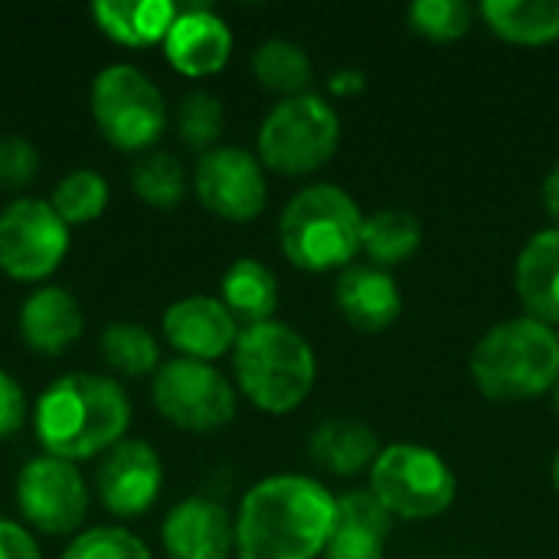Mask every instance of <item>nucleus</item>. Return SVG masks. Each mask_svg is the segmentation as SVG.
Returning <instances> with one entry per match:
<instances>
[{
	"label": "nucleus",
	"mask_w": 559,
	"mask_h": 559,
	"mask_svg": "<svg viewBox=\"0 0 559 559\" xmlns=\"http://www.w3.org/2000/svg\"><path fill=\"white\" fill-rule=\"evenodd\" d=\"M481 16L508 43L544 46L559 39V0H488Z\"/></svg>",
	"instance_id": "23"
},
{
	"label": "nucleus",
	"mask_w": 559,
	"mask_h": 559,
	"mask_svg": "<svg viewBox=\"0 0 559 559\" xmlns=\"http://www.w3.org/2000/svg\"><path fill=\"white\" fill-rule=\"evenodd\" d=\"M164 485V465L144 439H121L95 468V491L115 518H141L154 508Z\"/></svg>",
	"instance_id": "13"
},
{
	"label": "nucleus",
	"mask_w": 559,
	"mask_h": 559,
	"mask_svg": "<svg viewBox=\"0 0 559 559\" xmlns=\"http://www.w3.org/2000/svg\"><path fill=\"white\" fill-rule=\"evenodd\" d=\"M39 174V151L20 134H0V190H23Z\"/></svg>",
	"instance_id": "32"
},
{
	"label": "nucleus",
	"mask_w": 559,
	"mask_h": 559,
	"mask_svg": "<svg viewBox=\"0 0 559 559\" xmlns=\"http://www.w3.org/2000/svg\"><path fill=\"white\" fill-rule=\"evenodd\" d=\"M341 141L337 111L305 92L275 105L259 128V157L282 177H305L324 167Z\"/></svg>",
	"instance_id": "7"
},
{
	"label": "nucleus",
	"mask_w": 559,
	"mask_h": 559,
	"mask_svg": "<svg viewBox=\"0 0 559 559\" xmlns=\"http://www.w3.org/2000/svg\"><path fill=\"white\" fill-rule=\"evenodd\" d=\"M219 301L236 318V324L255 328L272 321L278 308V282L272 269H265L262 262L236 259L219 282Z\"/></svg>",
	"instance_id": "22"
},
{
	"label": "nucleus",
	"mask_w": 559,
	"mask_h": 559,
	"mask_svg": "<svg viewBox=\"0 0 559 559\" xmlns=\"http://www.w3.org/2000/svg\"><path fill=\"white\" fill-rule=\"evenodd\" d=\"M49 206L59 213V219L66 226H82V223H92L105 213L108 206V180L98 174V170H88V167H79L72 174H66L52 197H49Z\"/></svg>",
	"instance_id": "28"
},
{
	"label": "nucleus",
	"mask_w": 559,
	"mask_h": 559,
	"mask_svg": "<svg viewBox=\"0 0 559 559\" xmlns=\"http://www.w3.org/2000/svg\"><path fill=\"white\" fill-rule=\"evenodd\" d=\"M252 72L262 88L288 95V98L305 95V88L311 85V75H314L308 52L288 39H265L252 52Z\"/></svg>",
	"instance_id": "25"
},
{
	"label": "nucleus",
	"mask_w": 559,
	"mask_h": 559,
	"mask_svg": "<svg viewBox=\"0 0 559 559\" xmlns=\"http://www.w3.org/2000/svg\"><path fill=\"white\" fill-rule=\"evenodd\" d=\"M554 485H557V491H559V452H557V462H554Z\"/></svg>",
	"instance_id": "38"
},
{
	"label": "nucleus",
	"mask_w": 559,
	"mask_h": 559,
	"mask_svg": "<svg viewBox=\"0 0 559 559\" xmlns=\"http://www.w3.org/2000/svg\"><path fill=\"white\" fill-rule=\"evenodd\" d=\"M131 187L134 193L154 206V210H174L187 197V170L183 164L167 151H147L131 167Z\"/></svg>",
	"instance_id": "27"
},
{
	"label": "nucleus",
	"mask_w": 559,
	"mask_h": 559,
	"mask_svg": "<svg viewBox=\"0 0 559 559\" xmlns=\"http://www.w3.org/2000/svg\"><path fill=\"white\" fill-rule=\"evenodd\" d=\"M88 105L102 138L118 151L147 154L167 131V102L138 66H105L92 79Z\"/></svg>",
	"instance_id": "6"
},
{
	"label": "nucleus",
	"mask_w": 559,
	"mask_h": 559,
	"mask_svg": "<svg viewBox=\"0 0 559 559\" xmlns=\"http://www.w3.org/2000/svg\"><path fill=\"white\" fill-rule=\"evenodd\" d=\"M164 337L187 360L213 364L239 341V324L219 298L190 295L164 311Z\"/></svg>",
	"instance_id": "15"
},
{
	"label": "nucleus",
	"mask_w": 559,
	"mask_h": 559,
	"mask_svg": "<svg viewBox=\"0 0 559 559\" xmlns=\"http://www.w3.org/2000/svg\"><path fill=\"white\" fill-rule=\"evenodd\" d=\"M223 102L203 88L187 92L177 105V134L190 151H213V144L223 134Z\"/></svg>",
	"instance_id": "29"
},
{
	"label": "nucleus",
	"mask_w": 559,
	"mask_h": 559,
	"mask_svg": "<svg viewBox=\"0 0 559 559\" xmlns=\"http://www.w3.org/2000/svg\"><path fill=\"white\" fill-rule=\"evenodd\" d=\"M554 409H557V413H559V383H557V386H554Z\"/></svg>",
	"instance_id": "39"
},
{
	"label": "nucleus",
	"mask_w": 559,
	"mask_h": 559,
	"mask_svg": "<svg viewBox=\"0 0 559 559\" xmlns=\"http://www.w3.org/2000/svg\"><path fill=\"white\" fill-rule=\"evenodd\" d=\"M16 508L33 531L66 537L75 534L88 514V485L72 462L39 455L20 468Z\"/></svg>",
	"instance_id": "11"
},
{
	"label": "nucleus",
	"mask_w": 559,
	"mask_h": 559,
	"mask_svg": "<svg viewBox=\"0 0 559 559\" xmlns=\"http://www.w3.org/2000/svg\"><path fill=\"white\" fill-rule=\"evenodd\" d=\"M193 190L200 203L229 223H249L265 210L269 187L262 164L242 147H213L197 160Z\"/></svg>",
	"instance_id": "12"
},
{
	"label": "nucleus",
	"mask_w": 559,
	"mask_h": 559,
	"mask_svg": "<svg viewBox=\"0 0 559 559\" xmlns=\"http://www.w3.org/2000/svg\"><path fill=\"white\" fill-rule=\"evenodd\" d=\"M233 370L239 393L262 413L298 409L314 386V350L308 341L278 321L242 328L233 347Z\"/></svg>",
	"instance_id": "4"
},
{
	"label": "nucleus",
	"mask_w": 559,
	"mask_h": 559,
	"mask_svg": "<svg viewBox=\"0 0 559 559\" xmlns=\"http://www.w3.org/2000/svg\"><path fill=\"white\" fill-rule=\"evenodd\" d=\"M475 10L465 0H416L409 7V23L419 36L429 39H459L472 29Z\"/></svg>",
	"instance_id": "31"
},
{
	"label": "nucleus",
	"mask_w": 559,
	"mask_h": 559,
	"mask_svg": "<svg viewBox=\"0 0 559 559\" xmlns=\"http://www.w3.org/2000/svg\"><path fill=\"white\" fill-rule=\"evenodd\" d=\"M233 52V33L223 16H216L210 7H180L177 20L164 39L167 62L190 79H203L219 72L229 62Z\"/></svg>",
	"instance_id": "16"
},
{
	"label": "nucleus",
	"mask_w": 559,
	"mask_h": 559,
	"mask_svg": "<svg viewBox=\"0 0 559 559\" xmlns=\"http://www.w3.org/2000/svg\"><path fill=\"white\" fill-rule=\"evenodd\" d=\"M364 213L350 193L334 183H314L295 193L278 219L285 259L305 272L347 269L360 252Z\"/></svg>",
	"instance_id": "5"
},
{
	"label": "nucleus",
	"mask_w": 559,
	"mask_h": 559,
	"mask_svg": "<svg viewBox=\"0 0 559 559\" xmlns=\"http://www.w3.org/2000/svg\"><path fill=\"white\" fill-rule=\"evenodd\" d=\"M0 559H43V554L23 524L0 521Z\"/></svg>",
	"instance_id": "35"
},
{
	"label": "nucleus",
	"mask_w": 559,
	"mask_h": 559,
	"mask_svg": "<svg viewBox=\"0 0 559 559\" xmlns=\"http://www.w3.org/2000/svg\"><path fill=\"white\" fill-rule=\"evenodd\" d=\"M98 354L121 377L157 373V357H160L154 334L141 324H128V321H115L98 334Z\"/></svg>",
	"instance_id": "26"
},
{
	"label": "nucleus",
	"mask_w": 559,
	"mask_h": 559,
	"mask_svg": "<svg viewBox=\"0 0 559 559\" xmlns=\"http://www.w3.org/2000/svg\"><path fill=\"white\" fill-rule=\"evenodd\" d=\"M544 203H547V213L559 223V167L550 170V177H547V183H544Z\"/></svg>",
	"instance_id": "36"
},
{
	"label": "nucleus",
	"mask_w": 559,
	"mask_h": 559,
	"mask_svg": "<svg viewBox=\"0 0 559 559\" xmlns=\"http://www.w3.org/2000/svg\"><path fill=\"white\" fill-rule=\"evenodd\" d=\"M370 491L377 501L406 521L439 518L455 501V475L423 445H386L370 468Z\"/></svg>",
	"instance_id": "8"
},
{
	"label": "nucleus",
	"mask_w": 559,
	"mask_h": 559,
	"mask_svg": "<svg viewBox=\"0 0 559 559\" xmlns=\"http://www.w3.org/2000/svg\"><path fill=\"white\" fill-rule=\"evenodd\" d=\"M383 540L386 534L360 524H344L334 521V534L328 540V559H383Z\"/></svg>",
	"instance_id": "33"
},
{
	"label": "nucleus",
	"mask_w": 559,
	"mask_h": 559,
	"mask_svg": "<svg viewBox=\"0 0 559 559\" xmlns=\"http://www.w3.org/2000/svg\"><path fill=\"white\" fill-rule=\"evenodd\" d=\"M334 298L344 321L357 331H386L403 311L393 275L377 265H347L337 278Z\"/></svg>",
	"instance_id": "18"
},
{
	"label": "nucleus",
	"mask_w": 559,
	"mask_h": 559,
	"mask_svg": "<svg viewBox=\"0 0 559 559\" xmlns=\"http://www.w3.org/2000/svg\"><path fill=\"white\" fill-rule=\"evenodd\" d=\"M160 544L167 559H229L236 550V521L219 501L197 495L170 508Z\"/></svg>",
	"instance_id": "14"
},
{
	"label": "nucleus",
	"mask_w": 559,
	"mask_h": 559,
	"mask_svg": "<svg viewBox=\"0 0 559 559\" xmlns=\"http://www.w3.org/2000/svg\"><path fill=\"white\" fill-rule=\"evenodd\" d=\"M82 328H85V314L69 288L46 285L26 295V301L20 305V334L26 347H33L36 354L56 357L69 350L82 337Z\"/></svg>",
	"instance_id": "17"
},
{
	"label": "nucleus",
	"mask_w": 559,
	"mask_h": 559,
	"mask_svg": "<svg viewBox=\"0 0 559 559\" xmlns=\"http://www.w3.org/2000/svg\"><path fill=\"white\" fill-rule=\"evenodd\" d=\"M59 559H154L147 544L124 527H92L75 534V540Z\"/></svg>",
	"instance_id": "30"
},
{
	"label": "nucleus",
	"mask_w": 559,
	"mask_h": 559,
	"mask_svg": "<svg viewBox=\"0 0 559 559\" xmlns=\"http://www.w3.org/2000/svg\"><path fill=\"white\" fill-rule=\"evenodd\" d=\"M328 85H331V92L347 95V92H357V88L364 85V75H360V72H337Z\"/></svg>",
	"instance_id": "37"
},
{
	"label": "nucleus",
	"mask_w": 559,
	"mask_h": 559,
	"mask_svg": "<svg viewBox=\"0 0 559 559\" xmlns=\"http://www.w3.org/2000/svg\"><path fill=\"white\" fill-rule=\"evenodd\" d=\"M131 403L118 380L105 373H66L52 380L33 413V429L46 455L85 462L128 439Z\"/></svg>",
	"instance_id": "2"
},
{
	"label": "nucleus",
	"mask_w": 559,
	"mask_h": 559,
	"mask_svg": "<svg viewBox=\"0 0 559 559\" xmlns=\"http://www.w3.org/2000/svg\"><path fill=\"white\" fill-rule=\"evenodd\" d=\"M472 380L495 403H524L559 383V337L554 328L518 318L491 328L472 350Z\"/></svg>",
	"instance_id": "3"
},
{
	"label": "nucleus",
	"mask_w": 559,
	"mask_h": 559,
	"mask_svg": "<svg viewBox=\"0 0 559 559\" xmlns=\"http://www.w3.org/2000/svg\"><path fill=\"white\" fill-rule=\"evenodd\" d=\"M26 423V396H23V386L7 373L0 370V439H10L23 429Z\"/></svg>",
	"instance_id": "34"
},
{
	"label": "nucleus",
	"mask_w": 559,
	"mask_h": 559,
	"mask_svg": "<svg viewBox=\"0 0 559 559\" xmlns=\"http://www.w3.org/2000/svg\"><path fill=\"white\" fill-rule=\"evenodd\" d=\"M151 400L170 426L187 432H216L236 419L233 383L203 360L177 357L157 367Z\"/></svg>",
	"instance_id": "9"
},
{
	"label": "nucleus",
	"mask_w": 559,
	"mask_h": 559,
	"mask_svg": "<svg viewBox=\"0 0 559 559\" xmlns=\"http://www.w3.org/2000/svg\"><path fill=\"white\" fill-rule=\"evenodd\" d=\"M518 295L527 314L547 328L559 324V229L537 233L518 259Z\"/></svg>",
	"instance_id": "20"
},
{
	"label": "nucleus",
	"mask_w": 559,
	"mask_h": 559,
	"mask_svg": "<svg viewBox=\"0 0 559 559\" xmlns=\"http://www.w3.org/2000/svg\"><path fill=\"white\" fill-rule=\"evenodd\" d=\"M337 498L314 478L275 475L259 481L236 514L239 559H314L334 534Z\"/></svg>",
	"instance_id": "1"
},
{
	"label": "nucleus",
	"mask_w": 559,
	"mask_h": 559,
	"mask_svg": "<svg viewBox=\"0 0 559 559\" xmlns=\"http://www.w3.org/2000/svg\"><path fill=\"white\" fill-rule=\"evenodd\" d=\"M69 252V226L49 200L20 197L0 210V269L16 282L49 278Z\"/></svg>",
	"instance_id": "10"
},
{
	"label": "nucleus",
	"mask_w": 559,
	"mask_h": 559,
	"mask_svg": "<svg viewBox=\"0 0 559 559\" xmlns=\"http://www.w3.org/2000/svg\"><path fill=\"white\" fill-rule=\"evenodd\" d=\"M380 452L383 449L377 432L357 419H328L308 439L311 462L337 478H354L360 472H370Z\"/></svg>",
	"instance_id": "19"
},
{
	"label": "nucleus",
	"mask_w": 559,
	"mask_h": 559,
	"mask_svg": "<svg viewBox=\"0 0 559 559\" xmlns=\"http://www.w3.org/2000/svg\"><path fill=\"white\" fill-rule=\"evenodd\" d=\"M423 242V226L406 210H380L377 216L364 219V239L360 249L367 252L370 265L393 269L416 255Z\"/></svg>",
	"instance_id": "24"
},
{
	"label": "nucleus",
	"mask_w": 559,
	"mask_h": 559,
	"mask_svg": "<svg viewBox=\"0 0 559 559\" xmlns=\"http://www.w3.org/2000/svg\"><path fill=\"white\" fill-rule=\"evenodd\" d=\"M177 10L170 0H98L92 3V16L98 23V29L115 39L118 46H154L164 43Z\"/></svg>",
	"instance_id": "21"
}]
</instances>
